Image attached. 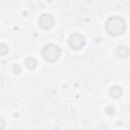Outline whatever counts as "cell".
I'll return each instance as SVG.
<instances>
[{"mask_svg":"<svg viewBox=\"0 0 130 130\" xmlns=\"http://www.w3.org/2000/svg\"><path fill=\"white\" fill-rule=\"evenodd\" d=\"M105 28L111 36H120L124 34L126 29V22L120 16H111L106 20Z\"/></svg>","mask_w":130,"mask_h":130,"instance_id":"cell-1","label":"cell"},{"mask_svg":"<svg viewBox=\"0 0 130 130\" xmlns=\"http://www.w3.org/2000/svg\"><path fill=\"white\" fill-rule=\"evenodd\" d=\"M42 55H43V58L47 62L53 63V62H56L60 58L61 49L54 44H48V45L44 46V48L42 50Z\"/></svg>","mask_w":130,"mask_h":130,"instance_id":"cell-2","label":"cell"},{"mask_svg":"<svg viewBox=\"0 0 130 130\" xmlns=\"http://www.w3.org/2000/svg\"><path fill=\"white\" fill-rule=\"evenodd\" d=\"M68 44L73 50H80L85 45V38L81 34L73 32L68 38Z\"/></svg>","mask_w":130,"mask_h":130,"instance_id":"cell-3","label":"cell"},{"mask_svg":"<svg viewBox=\"0 0 130 130\" xmlns=\"http://www.w3.org/2000/svg\"><path fill=\"white\" fill-rule=\"evenodd\" d=\"M54 17L49 13H44L39 17V24L44 29H49L54 25Z\"/></svg>","mask_w":130,"mask_h":130,"instance_id":"cell-4","label":"cell"},{"mask_svg":"<svg viewBox=\"0 0 130 130\" xmlns=\"http://www.w3.org/2000/svg\"><path fill=\"white\" fill-rule=\"evenodd\" d=\"M123 94V89L119 85H113L110 88V95L113 99H119Z\"/></svg>","mask_w":130,"mask_h":130,"instance_id":"cell-5","label":"cell"},{"mask_svg":"<svg viewBox=\"0 0 130 130\" xmlns=\"http://www.w3.org/2000/svg\"><path fill=\"white\" fill-rule=\"evenodd\" d=\"M116 54L121 57V58H125L128 56L129 54V49L127 46H124V45H120L116 48Z\"/></svg>","mask_w":130,"mask_h":130,"instance_id":"cell-6","label":"cell"},{"mask_svg":"<svg viewBox=\"0 0 130 130\" xmlns=\"http://www.w3.org/2000/svg\"><path fill=\"white\" fill-rule=\"evenodd\" d=\"M24 64L25 66L29 69V70H34L36 67H37V60L32 57H29V58H26L25 61H24Z\"/></svg>","mask_w":130,"mask_h":130,"instance_id":"cell-7","label":"cell"},{"mask_svg":"<svg viewBox=\"0 0 130 130\" xmlns=\"http://www.w3.org/2000/svg\"><path fill=\"white\" fill-rule=\"evenodd\" d=\"M8 51H9V47L6 44H4V43L0 44V55H6L8 53Z\"/></svg>","mask_w":130,"mask_h":130,"instance_id":"cell-8","label":"cell"},{"mask_svg":"<svg viewBox=\"0 0 130 130\" xmlns=\"http://www.w3.org/2000/svg\"><path fill=\"white\" fill-rule=\"evenodd\" d=\"M12 72H13L14 74H16V75L20 74V72H21V68H20V66H19L18 64H14V65L12 66Z\"/></svg>","mask_w":130,"mask_h":130,"instance_id":"cell-9","label":"cell"},{"mask_svg":"<svg viewBox=\"0 0 130 130\" xmlns=\"http://www.w3.org/2000/svg\"><path fill=\"white\" fill-rule=\"evenodd\" d=\"M106 114H108V115H110V116L114 115V114H115V109H114V107L108 106V107L106 108Z\"/></svg>","mask_w":130,"mask_h":130,"instance_id":"cell-10","label":"cell"},{"mask_svg":"<svg viewBox=\"0 0 130 130\" xmlns=\"http://www.w3.org/2000/svg\"><path fill=\"white\" fill-rule=\"evenodd\" d=\"M5 126H6L5 120H4L3 118H1V117H0V130H4Z\"/></svg>","mask_w":130,"mask_h":130,"instance_id":"cell-11","label":"cell"}]
</instances>
